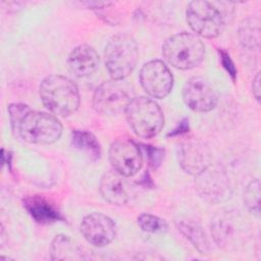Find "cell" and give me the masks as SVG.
Instances as JSON below:
<instances>
[{
    "label": "cell",
    "mask_w": 261,
    "mask_h": 261,
    "mask_svg": "<svg viewBox=\"0 0 261 261\" xmlns=\"http://www.w3.org/2000/svg\"><path fill=\"white\" fill-rule=\"evenodd\" d=\"M138 224L143 231L150 233L163 232L167 228V224L163 219L148 213H143L138 217Z\"/></svg>",
    "instance_id": "603a6c76"
},
{
    "label": "cell",
    "mask_w": 261,
    "mask_h": 261,
    "mask_svg": "<svg viewBox=\"0 0 261 261\" xmlns=\"http://www.w3.org/2000/svg\"><path fill=\"white\" fill-rule=\"evenodd\" d=\"M100 193L105 201L112 205H124L132 196V187L126 177L111 169L100 180Z\"/></svg>",
    "instance_id": "5bb4252c"
},
{
    "label": "cell",
    "mask_w": 261,
    "mask_h": 261,
    "mask_svg": "<svg viewBox=\"0 0 261 261\" xmlns=\"http://www.w3.org/2000/svg\"><path fill=\"white\" fill-rule=\"evenodd\" d=\"M8 112L13 133L27 143L49 145L62 135V124L54 114L33 110L24 104H10Z\"/></svg>",
    "instance_id": "6da1fadb"
},
{
    "label": "cell",
    "mask_w": 261,
    "mask_h": 261,
    "mask_svg": "<svg viewBox=\"0 0 261 261\" xmlns=\"http://www.w3.org/2000/svg\"><path fill=\"white\" fill-rule=\"evenodd\" d=\"M244 203L248 210L254 215L260 212V180L255 178L251 180L244 192Z\"/></svg>",
    "instance_id": "7402d4cb"
},
{
    "label": "cell",
    "mask_w": 261,
    "mask_h": 261,
    "mask_svg": "<svg viewBox=\"0 0 261 261\" xmlns=\"http://www.w3.org/2000/svg\"><path fill=\"white\" fill-rule=\"evenodd\" d=\"M82 248L75 244L69 237L58 234L51 244L52 260H82L84 259Z\"/></svg>",
    "instance_id": "ac0fdd59"
},
{
    "label": "cell",
    "mask_w": 261,
    "mask_h": 261,
    "mask_svg": "<svg viewBox=\"0 0 261 261\" xmlns=\"http://www.w3.org/2000/svg\"><path fill=\"white\" fill-rule=\"evenodd\" d=\"M139 51L136 40L128 34H117L107 43L105 65L113 80H125L136 67Z\"/></svg>",
    "instance_id": "8992f818"
},
{
    "label": "cell",
    "mask_w": 261,
    "mask_h": 261,
    "mask_svg": "<svg viewBox=\"0 0 261 261\" xmlns=\"http://www.w3.org/2000/svg\"><path fill=\"white\" fill-rule=\"evenodd\" d=\"M188 122H189L188 119L185 118L182 121L179 122L178 126L172 130V133L168 134V136H175V135H180L182 133H186L189 129V123Z\"/></svg>",
    "instance_id": "83f0119b"
},
{
    "label": "cell",
    "mask_w": 261,
    "mask_h": 261,
    "mask_svg": "<svg viewBox=\"0 0 261 261\" xmlns=\"http://www.w3.org/2000/svg\"><path fill=\"white\" fill-rule=\"evenodd\" d=\"M40 97L46 108L59 116H68L80 106L76 85L70 79L59 74L49 75L42 81Z\"/></svg>",
    "instance_id": "7a4b0ae2"
},
{
    "label": "cell",
    "mask_w": 261,
    "mask_h": 261,
    "mask_svg": "<svg viewBox=\"0 0 261 261\" xmlns=\"http://www.w3.org/2000/svg\"><path fill=\"white\" fill-rule=\"evenodd\" d=\"M140 83L149 96L156 99H163L171 92L173 76L163 61L155 59L146 62L142 66Z\"/></svg>",
    "instance_id": "30bf717a"
},
{
    "label": "cell",
    "mask_w": 261,
    "mask_h": 261,
    "mask_svg": "<svg viewBox=\"0 0 261 261\" xmlns=\"http://www.w3.org/2000/svg\"><path fill=\"white\" fill-rule=\"evenodd\" d=\"M239 37L242 45L249 49H259L260 45V21L259 18L249 17L240 25Z\"/></svg>",
    "instance_id": "44dd1931"
},
{
    "label": "cell",
    "mask_w": 261,
    "mask_h": 261,
    "mask_svg": "<svg viewBox=\"0 0 261 261\" xmlns=\"http://www.w3.org/2000/svg\"><path fill=\"white\" fill-rule=\"evenodd\" d=\"M186 105L196 112H209L217 103V94L212 85L201 76L187 81L182 89Z\"/></svg>",
    "instance_id": "8fae6325"
},
{
    "label": "cell",
    "mask_w": 261,
    "mask_h": 261,
    "mask_svg": "<svg viewBox=\"0 0 261 261\" xmlns=\"http://www.w3.org/2000/svg\"><path fill=\"white\" fill-rule=\"evenodd\" d=\"M112 169L125 177L139 172L143 165V155L138 144L127 138L115 140L108 152Z\"/></svg>",
    "instance_id": "9c48e42d"
},
{
    "label": "cell",
    "mask_w": 261,
    "mask_h": 261,
    "mask_svg": "<svg viewBox=\"0 0 261 261\" xmlns=\"http://www.w3.org/2000/svg\"><path fill=\"white\" fill-rule=\"evenodd\" d=\"M67 65L75 76H89L99 66V55L92 46L80 45L70 52L67 58Z\"/></svg>",
    "instance_id": "9a60e30c"
},
{
    "label": "cell",
    "mask_w": 261,
    "mask_h": 261,
    "mask_svg": "<svg viewBox=\"0 0 261 261\" xmlns=\"http://www.w3.org/2000/svg\"><path fill=\"white\" fill-rule=\"evenodd\" d=\"M81 232L89 244L95 247H105L114 240L116 225L105 214L91 213L83 218Z\"/></svg>",
    "instance_id": "7c38bea8"
},
{
    "label": "cell",
    "mask_w": 261,
    "mask_h": 261,
    "mask_svg": "<svg viewBox=\"0 0 261 261\" xmlns=\"http://www.w3.org/2000/svg\"><path fill=\"white\" fill-rule=\"evenodd\" d=\"M177 227L181 233L192 242V244L201 254H206L209 251L210 247L208 239L200 224L187 219L179 220L177 222Z\"/></svg>",
    "instance_id": "d6986e66"
},
{
    "label": "cell",
    "mask_w": 261,
    "mask_h": 261,
    "mask_svg": "<svg viewBox=\"0 0 261 261\" xmlns=\"http://www.w3.org/2000/svg\"><path fill=\"white\" fill-rule=\"evenodd\" d=\"M237 217L230 212H220L211 222V234L214 242L222 248L231 246L236 241Z\"/></svg>",
    "instance_id": "e0dca14e"
},
{
    "label": "cell",
    "mask_w": 261,
    "mask_h": 261,
    "mask_svg": "<svg viewBox=\"0 0 261 261\" xmlns=\"http://www.w3.org/2000/svg\"><path fill=\"white\" fill-rule=\"evenodd\" d=\"M71 143L73 147L86 152L93 160H98L101 157L100 143L97 138L88 130H73Z\"/></svg>",
    "instance_id": "ffe728a7"
},
{
    "label": "cell",
    "mask_w": 261,
    "mask_h": 261,
    "mask_svg": "<svg viewBox=\"0 0 261 261\" xmlns=\"http://www.w3.org/2000/svg\"><path fill=\"white\" fill-rule=\"evenodd\" d=\"M133 98V91L124 80L111 79L95 90L93 107L102 115H116L125 111Z\"/></svg>",
    "instance_id": "52a82bcc"
},
{
    "label": "cell",
    "mask_w": 261,
    "mask_h": 261,
    "mask_svg": "<svg viewBox=\"0 0 261 261\" xmlns=\"http://www.w3.org/2000/svg\"><path fill=\"white\" fill-rule=\"evenodd\" d=\"M22 203L28 213L39 223L46 224L63 220L59 210L43 196H28L22 200Z\"/></svg>",
    "instance_id": "2e32d148"
},
{
    "label": "cell",
    "mask_w": 261,
    "mask_h": 261,
    "mask_svg": "<svg viewBox=\"0 0 261 261\" xmlns=\"http://www.w3.org/2000/svg\"><path fill=\"white\" fill-rule=\"evenodd\" d=\"M143 148L147 152L149 164L151 165L152 168L156 169L161 164V161L164 155V150L161 148H157L149 145H143Z\"/></svg>",
    "instance_id": "cb8c5ba5"
},
{
    "label": "cell",
    "mask_w": 261,
    "mask_h": 261,
    "mask_svg": "<svg viewBox=\"0 0 261 261\" xmlns=\"http://www.w3.org/2000/svg\"><path fill=\"white\" fill-rule=\"evenodd\" d=\"M162 55L167 63L177 69H191L199 65L205 56L201 39L182 32L169 37L162 46Z\"/></svg>",
    "instance_id": "277c9868"
},
{
    "label": "cell",
    "mask_w": 261,
    "mask_h": 261,
    "mask_svg": "<svg viewBox=\"0 0 261 261\" xmlns=\"http://www.w3.org/2000/svg\"><path fill=\"white\" fill-rule=\"evenodd\" d=\"M195 186L199 195L210 203L225 201L231 195L229 178L224 168L219 164L211 163L196 175Z\"/></svg>",
    "instance_id": "ba28073f"
},
{
    "label": "cell",
    "mask_w": 261,
    "mask_h": 261,
    "mask_svg": "<svg viewBox=\"0 0 261 261\" xmlns=\"http://www.w3.org/2000/svg\"><path fill=\"white\" fill-rule=\"evenodd\" d=\"M224 3L204 0L192 1L187 7V21L197 35L212 39L219 36L224 30L227 10Z\"/></svg>",
    "instance_id": "3957f363"
},
{
    "label": "cell",
    "mask_w": 261,
    "mask_h": 261,
    "mask_svg": "<svg viewBox=\"0 0 261 261\" xmlns=\"http://www.w3.org/2000/svg\"><path fill=\"white\" fill-rule=\"evenodd\" d=\"M177 158L181 168L195 176L212 163L208 147L199 141H187L178 145Z\"/></svg>",
    "instance_id": "4fadbf2b"
},
{
    "label": "cell",
    "mask_w": 261,
    "mask_h": 261,
    "mask_svg": "<svg viewBox=\"0 0 261 261\" xmlns=\"http://www.w3.org/2000/svg\"><path fill=\"white\" fill-rule=\"evenodd\" d=\"M81 4L91 9H102V8H107L113 3L108 1H85V2H81Z\"/></svg>",
    "instance_id": "484cf974"
},
{
    "label": "cell",
    "mask_w": 261,
    "mask_h": 261,
    "mask_svg": "<svg viewBox=\"0 0 261 261\" xmlns=\"http://www.w3.org/2000/svg\"><path fill=\"white\" fill-rule=\"evenodd\" d=\"M127 122L140 138L157 136L164 125V115L155 100L148 97H134L125 109Z\"/></svg>",
    "instance_id": "5b68a950"
},
{
    "label": "cell",
    "mask_w": 261,
    "mask_h": 261,
    "mask_svg": "<svg viewBox=\"0 0 261 261\" xmlns=\"http://www.w3.org/2000/svg\"><path fill=\"white\" fill-rule=\"evenodd\" d=\"M220 58H221V62L223 67L226 69V71L230 74V76L232 77V80L236 79L237 75V69L234 67V64L230 58V56L228 55L227 52H225L224 50H220Z\"/></svg>",
    "instance_id": "d4e9b609"
},
{
    "label": "cell",
    "mask_w": 261,
    "mask_h": 261,
    "mask_svg": "<svg viewBox=\"0 0 261 261\" xmlns=\"http://www.w3.org/2000/svg\"><path fill=\"white\" fill-rule=\"evenodd\" d=\"M261 87H260V73L258 72L255 77L253 79L252 83V92L257 101H260V93H261Z\"/></svg>",
    "instance_id": "4316f807"
}]
</instances>
